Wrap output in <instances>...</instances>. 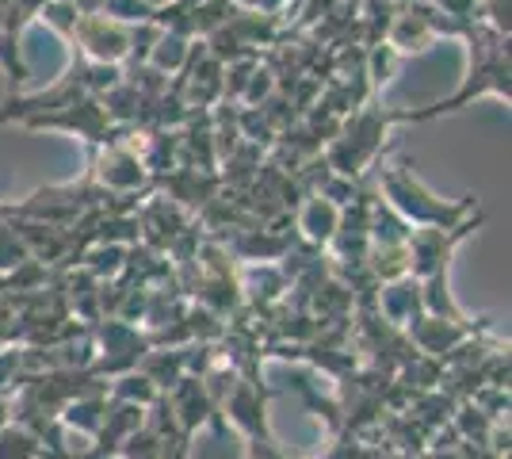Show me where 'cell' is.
<instances>
[{
	"instance_id": "obj_1",
	"label": "cell",
	"mask_w": 512,
	"mask_h": 459,
	"mask_svg": "<svg viewBox=\"0 0 512 459\" xmlns=\"http://www.w3.org/2000/svg\"><path fill=\"white\" fill-rule=\"evenodd\" d=\"M375 180H379V196H386V207L406 222H417V226H455V222H463L467 215L478 211V196H463L459 203H444L440 196H432L417 180L409 157H398V161L379 157L375 161Z\"/></svg>"
},
{
	"instance_id": "obj_2",
	"label": "cell",
	"mask_w": 512,
	"mask_h": 459,
	"mask_svg": "<svg viewBox=\"0 0 512 459\" xmlns=\"http://www.w3.org/2000/svg\"><path fill=\"white\" fill-rule=\"evenodd\" d=\"M88 176L111 192V196H134V192H150V173L142 165L138 150L130 142H119V146H104V150L92 157V169Z\"/></svg>"
},
{
	"instance_id": "obj_3",
	"label": "cell",
	"mask_w": 512,
	"mask_h": 459,
	"mask_svg": "<svg viewBox=\"0 0 512 459\" xmlns=\"http://www.w3.org/2000/svg\"><path fill=\"white\" fill-rule=\"evenodd\" d=\"M337 219H341V207L337 203H329V199L314 196V192H306L299 199V207H295V226H299V238L306 245H329L333 238V230H337Z\"/></svg>"
}]
</instances>
